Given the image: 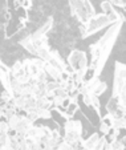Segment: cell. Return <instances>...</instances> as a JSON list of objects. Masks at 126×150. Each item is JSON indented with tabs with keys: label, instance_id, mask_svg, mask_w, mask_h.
I'll list each match as a JSON object with an SVG mask.
<instances>
[{
	"label": "cell",
	"instance_id": "11",
	"mask_svg": "<svg viewBox=\"0 0 126 150\" xmlns=\"http://www.w3.org/2000/svg\"><path fill=\"white\" fill-rule=\"evenodd\" d=\"M100 138H101V136L98 133H93L88 139H84V147H86V149H89V150H93L96 147V145L98 144Z\"/></svg>",
	"mask_w": 126,
	"mask_h": 150
},
{
	"label": "cell",
	"instance_id": "5",
	"mask_svg": "<svg viewBox=\"0 0 126 150\" xmlns=\"http://www.w3.org/2000/svg\"><path fill=\"white\" fill-rule=\"evenodd\" d=\"M125 109H126L125 106L121 105L120 98H118V97H114V96L110 97V100L106 104V112L113 117H122Z\"/></svg>",
	"mask_w": 126,
	"mask_h": 150
},
{
	"label": "cell",
	"instance_id": "14",
	"mask_svg": "<svg viewBox=\"0 0 126 150\" xmlns=\"http://www.w3.org/2000/svg\"><path fill=\"white\" fill-rule=\"evenodd\" d=\"M118 98H120L121 105L126 108V84H125V86H123V89L121 91V93H120V96H118Z\"/></svg>",
	"mask_w": 126,
	"mask_h": 150
},
{
	"label": "cell",
	"instance_id": "13",
	"mask_svg": "<svg viewBox=\"0 0 126 150\" xmlns=\"http://www.w3.org/2000/svg\"><path fill=\"white\" fill-rule=\"evenodd\" d=\"M114 71L118 72V73H121L123 76V79L126 80V65H125V64L117 61V62H115V65H114Z\"/></svg>",
	"mask_w": 126,
	"mask_h": 150
},
{
	"label": "cell",
	"instance_id": "3",
	"mask_svg": "<svg viewBox=\"0 0 126 150\" xmlns=\"http://www.w3.org/2000/svg\"><path fill=\"white\" fill-rule=\"evenodd\" d=\"M112 24H114V23H113L112 19H110L108 15H105V13L97 15V13H96L86 24H84L82 37H84V39H86V37L94 35L96 32L101 31V29L105 28V27H110Z\"/></svg>",
	"mask_w": 126,
	"mask_h": 150
},
{
	"label": "cell",
	"instance_id": "15",
	"mask_svg": "<svg viewBox=\"0 0 126 150\" xmlns=\"http://www.w3.org/2000/svg\"><path fill=\"white\" fill-rule=\"evenodd\" d=\"M109 1L113 4V6H117V7H120V8H122L126 11V0H109Z\"/></svg>",
	"mask_w": 126,
	"mask_h": 150
},
{
	"label": "cell",
	"instance_id": "2",
	"mask_svg": "<svg viewBox=\"0 0 126 150\" xmlns=\"http://www.w3.org/2000/svg\"><path fill=\"white\" fill-rule=\"evenodd\" d=\"M72 15L80 23L86 24L96 15V9L89 0H68Z\"/></svg>",
	"mask_w": 126,
	"mask_h": 150
},
{
	"label": "cell",
	"instance_id": "4",
	"mask_svg": "<svg viewBox=\"0 0 126 150\" xmlns=\"http://www.w3.org/2000/svg\"><path fill=\"white\" fill-rule=\"evenodd\" d=\"M67 62L73 72H76V73H82L85 77V73H86L88 68H89L86 53H85V52L79 51V49L72 51L69 53V56H68Z\"/></svg>",
	"mask_w": 126,
	"mask_h": 150
},
{
	"label": "cell",
	"instance_id": "10",
	"mask_svg": "<svg viewBox=\"0 0 126 150\" xmlns=\"http://www.w3.org/2000/svg\"><path fill=\"white\" fill-rule=\"evenodd\" d=\"M36 108H39V109H52V98H49L48 96L37 97Z\"/></svg>",
	"mask_w": 126,
	"mask_h": 150
},
{
	"label": "cell",
	"instance_id": "9",
	"mask_svg": "<svg viewBox=\"0 0 126 150\" xmlns=\"http://www.w3.org/2000/svg\"><path fill=\"white\" fill-rule=\"evenodd\" d=\"M77 110H79V101H74V100H72V101H70V104L68 105L67 108H65L64 118H65V120L73 118Z\"/></svg>",
	"mask_w": 126,
	"mask_h": 150
},
{
	"label": "cell",
	"instance_id": "6",
	"mask_svg": "<svg viewBox=\"0 0 126 150\" xmlns=\"http://www.w3.org/2000/svg\"><path fill=\"white\" fill-rule=\"evenodd\" d=\"M35 126V122L32 121L29 117H21L19 121V124H17L16 129H15V132H16L17 136H23V137H28L29 133H31V130L33 129Z\"/></svg>",
	"mask_w": 126,
	"mask_h": 150
},
{
	"label": "cell",
	"instance_id": "7",
	"mask_svg": "<svg viewBox=\"0 0 126 150\" xmlns=\"http://www.w3.org/2000/svg\"><path fill=\"white\" fill-rule=\"evenodd\" d=\"M85 84H86V86H88L90 93L96 94V96H101L108 88L106 82L101 81L100 77H94V79L89 80V81H85Z\"/></svg>",
	"mask_w": 126,
	"mask_h": 150
},
{
	"label": "cell",
	"instance_id": "1",
	"mask_svg": "<svg viewBox=\"0 0 126 150\" xmlns=\"http://www.w3.org/2000/svg\"><path fill=\"white\" fill-rule=\"evenodd\" d=\"M122 23H123V20L112 24L108 28V31L104 33V36L101 37L97 42L90 45L89 49H90V54H92V60H90L89 67L96 72L97 76L101 74V72L104 69L110 53H112L114 42L117 40L118 35H120L121 28H122Z\"/></svg>",
	"mask_w": 126,
	"mask_h": 150
},
{
	"label": "cell",
	"instance_id": "12",
	"mask_svg": "<svg viewBox=\"0 0 126 150\" xmlns=\"http://www.w3.org/2000/svg\"><path fill=\"white\" fill-rule=\"evenodd\" d=\"M37 110H39V117L42 120H49L52 118V109H39L37 108Z\"/></svg>",
	"mask_w": 126,
	"mask_h": 150
},
{
	"label": "cell",
	"instance_id": "8",
	"mask_svg": "<svg viewBox=\"0 0 126 150\" xmlns=\"http://www.w3.org/2000/svg\"><path fill=\"white\" fill-rule=\"evenodd\" d=\"M44 72L50 77L52 81H60V80H61V72L62 71H60L59 68H56V67H53V65H50L49 62H47V61H45Z\"/></svg>",
	"mask_w": 126,
	"mask_h": 150
}]
</instances>
